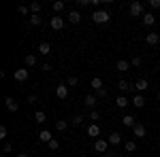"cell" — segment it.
Listing matches in <instances>:
<instances>
[{"instance_id": "6da1fadb", "label": "cell", "mask_w": 160, "mask_h": 157, "mask_svg": "<svg viewBox=\"0 0 160 157\" xmlns=\"http://www.w3.org/2000/svg\"><path fill=\"white\" fill-rule=\"evenodd\" d=\"M109 19H111L109 11H102V9H96L94 15H92V21H94V24H107Z\"/></svg>"}, {"instance_id": "7a4b0ae2", "label": "cell", "mask_w": 160, "mask_h": 157, "mask_svg": "<svg viewBox=\"0 0 160 157\" xmlns=\"http://www.w3.org/2000/svg\"><path fill=\"white\" fill-rule=\"evenodd\" d=\"M28 76H30V70H28V68H17V70L13 72V79H15L17 83H24V81H28Z\"/></svg>"}, {"instance_id": "3957f363", "label": "cell", "mask_w": 160, "mask_h": 157, "mask_svg": "<svg viewBox=\"0 0 160 157\" xmlns=\"http://www.w3.org/2000/svg\"><path fill=\"white\" fill-rule=\"evenodd\" d=\"M130 15H132V17H143V15H145V13H143V4H141V2H132V4H130Z\"/></svg>"}, {"instance_id": "277c9868", "label": "cell", "mask_w": 160, "mask_h": 157, "mask_svg": "<svg viewBox=\"0 0 160 157\" xmlns=\"http://www.w3.org/2000/svg\"><path fill=\"white\" fill-rule=\"evenodd\" d=\"M107 149H109V142L102 140V138H98V140L94 142V151H96V153H107Z\"/></svg>"}, {"instance_id": "5b68a950", "label": "cell", "mask_w": 160, "mask_h": 157, "mask_svg": "<svg viewBox=\"0 0 160 157\" xmlns=\"http://www.w3.org/2000/svg\"><path fill=\"white\" fill-rule=\"evenodd\" d=\"M56 96L60 98V100H66V98H68V85L60 83L58 87H56Z\"/></svg>"}, {"instance_id": "8992f818", "label": "cell", "mask_w": 160, "mask_h": 157, "mask_svg": "<svg viewBox=\"0 0 160 157\" xmlns=\"http://www.w3.org/2000/svg\"><path fill=\"white\" fill-rule=\"evenodd\" d=\"M145 43H148L149 47H156L160 43V34H156V32H149L148 36H145Z\"/></svg>"}, {"instance_id": "52a82bcc", "label": "cell", "mask_w": 160, "mask_h": 157, "mask_svg": "<svg viewBox=\"0 0 160 157\" xmlns=\"http://www.w3.org/2000/svg\"><path fill=\"white\" fill-rule=\"evenodd\" d=\"M96 102H98L96 94H88V96L83 98V104H86L88 109H94V106H96Z\"/></svg>"}, {"instance_id": "ba28073f", "label": "cell", "mask_w": 160, "mask_h": 157, "mask_svg": "<svg viewBox=\"0 0 160 157\" xmlns=\"http://www.w3.org/2000/svg\"><path fill=\"white\" fill-rule=\"evenodd\" d=\"M38 140H41V142H45V145H49L51 140H53V136H51L49 130H41V132H38Z\"/></svg>"}, {"instance_id": "9c48e42d", "label": "cell", "mask_w": 160, "mask_h": 157, "mask_svg": "<svg viewBox=\"0 0 160 157\" xmlns=\"http://www.w3.org/2000/svg\"><path fill=\"white\" fill-rule=\"evenodd\" d=\"M132 66H130V62L126 60H118L115 62V70H120V72H126V70H130Z\"/></svg>"}, {"instance_id": "30bf717a", "label": "cell", "mask_w": 160, "mask_h": 157, "mask_svg": "<svg viewBox=\"0 0 160 157\" xmlns=\"http://www.w3.org/2000/svg\"><path fill=\"white\" fill-rule=\"evenodd\" d=\"M88 136H92V138L98 140V136H100V125L98 123H92V125L88 127Z\"/></svg>"}, {"instance_id": "8fae6325", "label": "cell", "mask_w": 160, "mask_h": 157, "mask_svg": "<svg viewBox=\"0 0 160 157\" xmlns=\"http://www.w3.org/2000/svg\"><path fill=\"white\" fill-rule=\"evenodd\" d=\"M130 102H132V106H137V109H143V106H145V98L141 96V94L132 96V100H130Z\"/></svg>"}, {"instance_id": "7c38bea8", "label": "cell", "mask_w": 160, "mask_h": 157, "mask_svg": "<svg viewBox=\"0 0 160 157\" xmlns=\"http://www.w3.org/2000/svg\"><path fill=\"white\" fill-rule=\"evenodd\" d=\"M51 28L53 30H62L64 28V17H60V15L58 17H51Z\"/></svg>"}, {"instance_id": "4fadbf2b", "label": "cell", "mask_w": 160, "mask_h": 157, "mask_svg": "<svg viewBox=\"0 0 160 157\" xmlns=\"http://www.w3.org/2000/svg\"><path fill=\"white\" fill-rule=\"evenodd\" d=\"M4 104H7V109L11 110V113H15V110L19 109V104H17V102H15V100H13L11 96H7V98H4Z\"/></svg>"}, {"instance_id": "5bb4252c", "label": "cell", "mask_w": 160, "mask_h": 157, "mask_svg": "<svg viewBox=\"0 0 160 157\" xmlns=\"http://www.w3.org/2000/svg\"><path fill=\"white\" fill-rule=\"evenodd\" d=\"M107 142H109V145H120V142H122V134L111 132V134H109V138H107Z\"/></svg>"}, {"instance_id": "9a60e30c", "label": "cell", "mask_w": 160, "mask_h": 157, "mask_svg": "<svg viewBox=\"0 0 160 157\" xmlns=\"http://www.w3.org/2000/svg\"><path fill=\"white\" fill-rule=\"evenodd\" d=\"M135 87L139 89V91H148V89H149V81H148V79H139V81L135 83Z\"/></svg>"}, {"instance_id": "2e32d148", "label": "cell", "mask_w": 160, "mask_h": 157, "mask_svg": "<svg viewBox=\"0 0 160 157\" xmlns=\"http://www.w3.org/2000/svg\"><path fill=\"white\" fill-rule=\"evenodd\" d=\"M122 123L126 125V127H135V125H137V119L132 117V115H124V117H122Z\"/></svg>"}, {"instance_id": "e0dca14e", "label": "cell", "mask_w": 160, "mask_h": 157, "mask_svg": "<svg viewBox=\"0 0 160 157\" xmlns=\"http://www.w3.org/2000/svg\"><path fill=\"white\" fill-rule=\"evenodd\" d=\"M115 104H118V109H126V106L130 104V100H128L126 96H118L115 98Z\"/></svg>"}, {"instance_id": "ac0fdd59", "label": "cell", "mask_w": 160, "mask_h": 157, "mask_svg": "<svg viewBox=\"0 0 160 157\" xmlns=\"http://www.w3.org/2000/svg\"><path fill=\"white\" fill-rule=\"evenodd\" d=\"M132 134H135L137 138H145V125H139L137 123L135 127H132Z\"/></svg>"}, {"instance_id": "d6986e66", "label": "cell", "mask_w": 160, "mask_h": 157, "mask_svg": "<svg viewBox=\"0 0 160 157\" xmlns=\"http://www.w3.org/2000/svg\"><path fill=\"white\" fill-rule=\"evenodd\" d=\"M90 87H92L94 91H98V89H102V79H100V76H94V79L90 81Z\"/></svg>"}, {"instance_id": "ffe728a7", "label": "cell", "mask_w": 160, "mask_h": 157, "mask_svg": "<svg viewBox=\"0 0 160 157\" xmlns=\"http://www.w3.org/2000/svg\"><path fill=\"white\" fill-rule=\"evenodd\" d=\"M68 21H71V24H79V21H81V13L79 11H71L68 13Z\"/></svg>"}, {"instance_id": "44dd1931", "label": "cell", "mask_w": 160, "mask_h": 157, "mask_svg": "<svg viewBox=\"0 0 160 157\" xmlns=\"http://www.w3.org/2000/svg\"><path fill=\"white\" fill-rule=\"evenodd\" d=\"M38 53H41V55H49L51 53V45L49 43H41V45H38Z\"/></svg>"}, {"instance_id": "7402d4cb", "label": "cell", "mask_w": 160, "mask_h": 157, "mask_svg": "<svg viewBox=\"0 0 160 157\" xmlns=\"http://www.w3.org/2000/svg\"><path fill=\"white\" fill-rule=\"evenodd\" d=\"M124 149H126V153H135L137 151V142L135 140H126V142H124Z\"/></svg>"}, {"instance_id": "603a6c76", "label": "cell", "mask_w": 160, "mask_h": 157, "mask_svg": "<svg viewBox=\"0 0 160 157\" xmlns=\"http://www.w3.org/2000/svg\"><path fill=\"white\" fill-rule=\"evenodd\" d=\"M118 87H120V91H130V89H132V85L128 83L126 79H122V81H118Z\"/></svg>"}, {"instance_id": "cb8c5ba5", "label": "cell", "mask_w": 160, "mask_h": 157, "mask_svg": "<svg viewBox=\"0 0 160 157\" xmlns=\"http://www.w3.org/2000/svg\"><path fill=\"white\" fill-rule=\"evenodd\" d=\"M24 64L28 66V68H32V66H37V55H26V60H24Z\"/></svg>"}, {"instance_id": "d4e9b609", "label": "cell", "mask_w": 160, "mask_h": 157, "mask_svg": "<svg viewBox=\"0 0 160 157\" xmlns=\"http://www.w3.org/2000/svg\"><path fill=\"white\" fill-rule=\"evenodd\" d=\"M66 127H68V121L66 119H58L56 121V130H58V132H64Z\"/></svg>"}, {"instance_id": "484cf974", "label": "cell", "mask_w": 160, "mask_h": 157, "mask_svg": "<svg viewBox=\"0 0 160 157\" xmlns=\"http://www.w3.org/2000/svg\"><path fill=\"white\" fill-rule=\"evenodd\" d=\"M154 21H156V17H154L152 13H145V15H143V24L145 25H154Z\"/></svg>"}, {"instance_id": "4316f807", "label": "cell", "mask_w": 160, "mask_h": 157, "mask_svg": "<svg viewBox=\"0 0 160 157\" xmlns=\"http://www.w3.org/2000/svg\"><path fill=\"white\" fill-rule=\"evenodd\" d=\"M34 121H37V123H41V125H43V123H45V121H47V115H45V113H43V110H38L37 115H34Z\"/></svg>"}, {"instance_id": "83f0119b", "label": "cell", "mask_w": 160, "mask_h": 157, "mask_svg": "<svg viewBox=\"0 0 160 157\" xmlns=\"http://www.w3.org/2000/svg\"><path fill=\"white\" fill-rule=\"evenodd\" d=\"M30 13L32 15H38L41 13V2H30Z\"/></svg>"}, {"instance_id": "f1b7e54d", "label": "cell", "mask_w": 160, "mask_h": 157, "mask_svg": "<svg viewBox=\"0 0 160 157\" xmlns=\"http://www.w3.org/2000/svg\"><path fill=\"white\" fill-rule=\"evenodd\" d=\"M71 123H73V125H77V127H79V125H81V123H83V115H75L73 119H71Z\"/></svg>"}, {"instance_id": "f546056e", "label": "cell", "mask_w": 160, "mask_h": 157, "mask_svg": "<svg viewBox=\"0 0 160 157\" xmlns=\"http://www.w3.org/2000/svg\"><path fill=\"white\" fill-rule=\"evenodd\" d=\"M53 11H56V13L64 11V2H62V0H56V2H53Z\"/></svg>"}, {"instance_id": "4dcf8cb0", "label": "cell", "mask_w": 160, "mask_h": 157, "mask_svg": "<svg viewBox=\"0 0 160 157\" xmlns=\"http://www.w3.org/2000/svg\"><path fill=\"white\" fill-rule=\"evenodd\" d=\"M30 25H41V15H30Z\"/></svg>"}, {"instance_id": "1f68e13d", "label": "cell", "mask_w": 160, "mask_h": 157, "mask_svg": "<svg viewBox=\"0 0 160 157\" xmlns=\"http://www.w3.org/2000/svg\"><path fill=\"white\" fill-rule=\"evenodd\" d=\"M90 119L94 121V123H98V119H100V113H98V110H92V113H90Z\"/></svg>"}, {"instance_id": "d6a6232c", "label": "cell", "mask_w": 160, "mask_h": 157, "mask_svg": "<svg viewBox=\"0 0 160 157\" xmlns=\"http://www.w3.org/2000/svg\"><path fill=\"white\" fill-rule=\"evenodd\" d=\"M130 66H135V68H139V66H141V58H139V55H135V58L130 60Z\"/></svg>"}, {"instance_id": "836d02e7", "label": "cell", "mask_w": 160, "mask_h": 157, "mask_svg": "<svg viewBox=\"0 0 160 157\" xmlns=\"http://www.w3.org/2000/svg\"><path fill=\"white\" fill-rule=\"evenodd\" d=\"M47 146H49L51 151H58V146H60V142H58V140L53 138V140H51V142H49V145H47Z\"/></svg>"}, {"instance_id": "e575fe53", "label": "cell", "mask_w": 160, "mask_h": 157, "mask_svg": "<svg viewBox=\"0 0 160 157\" xmlns=\"http://www.w3.org/2000/svg\"><path fill=\"white\" fill-rule=\"evenodd\" d=\"M77 83H79V81H77V76H68V81H66V85H68V87H75Z\"/></svg>"}, {"instance_id": "d590c367", "label": "cell", "mask_w": 160, "mask_h": 157, "mask_svg": "<svg viewBox=\"0 0 160 157\" xmlns=\"http://www.w3.org/2000/svg\"><path fill=\"white\" fill-rule=\"evenodd\" d=\"M7 134H9V130H7V125H0V138H2V140L7 138Z\"/></svg>"}, {"instance_id": "8d00e7d4", "label": "cell", "mask_w": 160, "mask_h": 157, "mask_svg": "<svg viewBox=\"0 0 160 157\" xmlns=\"http://www.w3.org/2000/svg\"><path fill=\"white\" fill-rule=\"evenodd\" d=\"M149 9H160V0H149Z\"/></svg>"}, {"instance_id": "74e56055", "label": "cell", "mask_w": 160, "mask_h": 157, "mask_svg": "<svg viewBox=\"0 0 160 157\" xmlns=\"http://www.w3.org/2000/svg\"><path fill=\"white\" fill-rule=\"evenodd\" d=\"M96 98H107V89H105V87L98 89V91H96Z\"/></svg>"}, {"instance_id": "f35d334b", "label": "cell", "mask_w": 160, "mask_h": 157, "mask_svg": "<svg viewBox=\"0 0 160 157\" xmlns=\"http://www.w3.org/2000/svg\"><path fill=\"white\" fill-rule=\"evenodd\" d=\"M11 151H13L11 145H4V146H2V155H7V153H11Z\"/></svg>"}, {"instance_id": "ab89813d", "label": "cell", "mask_w": 160, "mask_h": 157, "mask_svg": "<svg viewBox=\"0 0 160 157\" xmlns=\"http://www.w3.org/2000/svg\"><path fill=\"white\" fill-rule=\"evenodd\" d=\"M17 11H19V15H28V13H30V9H28V7H19Z\"/></svg>"}, {"instance_id": "60d3db41", "label": "cell", "mask_w": 160, "mask_h": 157, "mask_svg": "<svg viewBox=\"0 0 160 157\" xmlns=\"http://www.w3.org/2000/svg\"><path fill=\"white\" fill-rule=\"evenodd\" d=\"M37 100H38V98L34 96V94H32V96H28V102H30V104H34V102H37Z\"/></svg>"}, {"instance_id": "b9f144b4", "label": "cell", "mask_w": 160, "mask_h": 157, "mask_svg": "<svg viewBox=\"0 0 160 157\" xmlns=\"http://www.w3.org/2000/svg\"><path fill=\"white\" fill-rule=\"evenodd\" d=\"M17 157H30V153H19Z\"/></svg>"}, {"instance_id": "7bdbcfd3", "label": "cell", "mask_w": 160, "mask_h": 157, "mask_svg": "<svg viewBox=\"0 0 160 157\" xmlns=\"http://www.w3.org/2000/svg\"><path fill=\"white\" fill-rule=\"evenodd\" d=\"M105 157H115V155H113V153H107V155H105Z\"/></svg>"}, {"instance_id": "ee69618b", "label": "cell", "mask_w": 160, "mask_h": 157, "mask_svg": "<svg viewBox=\"0 0 160 157\" xmlns=\"http://www.w3.org/2000/svg\"><path fill=\"white\" fill-rule=\"evenodd\" d=\"M158 100H160V91H158Z\"/></svg>"}]
</instances>
